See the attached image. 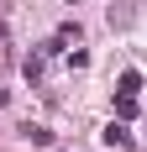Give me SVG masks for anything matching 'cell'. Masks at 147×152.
<instances>
[{
  "label": "cell",
  "instance_id": "obj_1",
  "mask_svg": "<svg viewBox=\"0 0 147 152\" xmlns=\"http://www.w3.org/2000/svg\"><path fill=\"white\" fill-rule=\"evenodd\" d=\"M105 147H132V131H126L121 121H110L105 126Z\"/></svg>",
  "mask_w": 147,
  "mask_h": 152
},
{
  "label": "cell",
  "instance_id": "obj_2",
  "mask_svg": "<svg viewBox=\"0 0 147 152\" xmlns=\"http://www.w3.org/2000/svg\"><path fill=\"white\" fill-rule=\"evenodd\" d=\"M21 137H26L32 147H53V131H47V126H32V121H26V126H21Z\"/></svg>",
  "mask_w": 147,
  "mask_h": 152
}]
</instances>
